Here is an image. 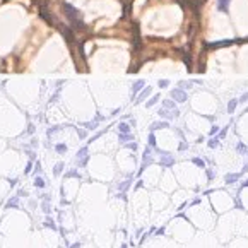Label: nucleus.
I'll return each instance as SVG.
<instances>
[{"mask_svg": "<svg viewBox=\"0 0 248 248\" xmlns=\"http://www.w3.org/2000/svg\"><path fill=\"white\" fill-rule=\"evenodd\" d=\"M231 0H219V11H226Z\"/></svg>", "mask_w": 248, "mask_h": 248, "instance_id": "f03ea898", "label": "nucleus"}, {"mask_svg": "<svg viewBox=\"0 0 248 248\" xmlns=\"http://www.w3.org/2000/svg\"><path fill=\"white\" fill-rule=\"evenodd\" d=\"M173 98L175 99H178V101H185V93L183 91H173Z\"/></svg>", "mask_w": 248, "mask_h": 248, "instance_id": "f257e3e1", "label": "nucleus"}, {"mask_svg": "<svg viewBox=\"0 0 248 248\" xmlns=\"http://www.w3.org/2000/svg\"><path fill=\"white\" fill-rule=\"evenodd\" d=\"M159 86H161V88H166V86H168V80H161Z\"/></svg>", "mask_w": 248, "mask_h": 248, "instance_id": "7ed1b4c3", "label": "nucleus"}, {"mask_svg": "<svg viewBox=\"0 0 248 248\" xmlns=\"http://www.w3.org/2000/svg\"><path fill=\"white\" fill-rule=\"evenodd\" d=\"M234 106H236V101H231V103H230V111H233Z\"/></svg>", "mask_w": 248, "mask_h": 248, "instance_id": "20e7f679", "label": "nucleus"}]
</instances>
